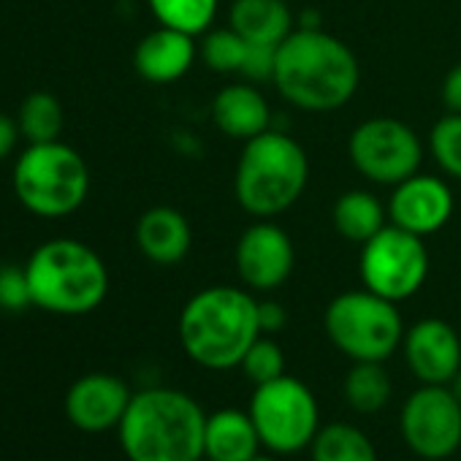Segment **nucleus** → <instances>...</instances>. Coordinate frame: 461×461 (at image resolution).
Returning <instances> with one entry per match:
<instances>
[{
  "mask_svg": "<svg viewBox=\"0 0 461 461\" xmlns=\"http://www.w3.org/2000/svg\"><path fill=\"white\" fill-rule=\"evenodd\" d=\"M358 82L361 68L353 50L321 28H299L277 47L272 85L294 109L337 112L356 95Z\"/></svg>",
  "mask_w": 461,
  "mask_h": 461,
  "instance_id": "nucleus-1",
  "label": "nucleus"
},
{
  "mask_svg": "<svg viewBox=\"0 0 461 461\" xmlns=\"http://www.w3.org/2000/svg\"><path fill=\"white\" fill-rule=\"evenodd\" d=\"M176 337L185 356L209 369H237L261 337L258 299L240 285H209L193 294L176 321Z\"/></svg>",
  "mask_w": 461,
  "mask_h": 461,
  "instance_id": "nucleus-2",
  "label": "nucleus"
},
{
  "mask_svg": "<svg viewBox=\"0 0 461 461\" xmlns=\"http://www.w3.org/2000/svg\"><path fill=\"white\" fill-rule=\"evenodd\" d=\"M203 407L185 391L155 385L133 393L120 426V447L128 461H201Z\"/></svg>",
  "mask_w": 461,
  "mask_h": 461,
  "instance_id": "nucleus-3",
  "label": "nucleus"
},
{
  "mask_svg": "<svg viewBox=\"0 0 461 461\" xmlns=\"http://www.w3.org/2000/svg\"><path fill=\"white\" fill-rule=\"evenodd\" d=\"M310 158L285 131L245 141L234 171V198L256 220H275L288 212L307 190Z\"/></svg>",
  "mask_w": 461,
  "mask_h": 461,
  "instance_id": "nucleus-4",
  "label": "nucleus"
},
{
  "mask_svg": "<svg viewBox=\"0 0 461 461\" xmlns=\"http://www.w3.org/2000/svg\"><path fill=\"white\" fill-rule=\"evenodd\" d=\"M33 307L52 315H87L109 294V269L104 258L79 240H50L39 245L28 264Z\"/></svg>",
  "mask_w": 461,
  "mask_h": 461,
  "instance_id": "nucleus-5",
  "label": "nucleus"
},
{
  "mask_svg": "<svg viewBox=\"0 0 461 461\" xmlns=\"http://www.w3.org/2000/svg\"><path fill=\"white\" fill-rule=\"evenodd\" d=\"M14 193L36 217L58 220L74 214L90 193V168L85 158L58 141L28 144L14 166Z\"/></svg>",
  "mask_w": 461,
  "mask_h": 461,
  "instance_id": "nucleus-6",
  "label": "nucleus"
},
{
  "mask_svg": "<svg viewBox=\"0 0 461 461\" xmlns=\"http://www.w3.org/2000/svg\"><path fill=\"white\" fill-rule=\"evenodd\" d=\"M329 342L350 361H388L402 350L404 321L393 302L358 288L334 296L323 312Z\"/></svg>",
  "mask_w": 461,
  "mask_h": 461,
  "instance_id": "nucleus-7",
  "label": "nucleus"
},
{
  "mask_svg": "<svg viewBox=\"0 0 461 461\" xmlns=\"http://www.w3.org/2000/svg\"><path fill=\"white\" fill-rule=\"evenodd\" d=\"M248 412L258 429L264 450L275 456L310 450L318 429L323 426L312 388L288 372L272 383L256 385Z\"/></svg>",
  "mask_w": 461,
  "mask_h": 461,
  "instance_id": "nucleus-8",
  "label": "nucleus"
},
{
  "mask_svg": "<svg viewBox=\"0 0 461 461\" xmlns=\"http://www.w3.org/2000/svg\"><path fill=\"white\" fill-rule=\"evenodd\" d=\"M358 277L366 291L393 304L412 299L429 277V250L423 237L388 222L380 234L361 245Z\"/></svg>",
  "mask_w": 461,
  "mask_h": 461,
  "instance_id": "nucleus-9",
  "label": "nucleus"
},
{
  "mask_svg": "<svg viewBox=\"0 0 461 461\" xmlns=\"http://www.w3.org/2000/svg\"><path fill=\"white\" fill-rule=\"evenodd\" d=\"M348 158L366 182L393 187L420 171L423 141L396 117H369L353 128Z\"/></svg>",
  "mask_w": 461,
  "mask_h": 461,
  "instance_id": "nucleus-10",
  "label": "nucleus"
},
{
  "mask_svg": "<svg viewBox=\"0 0 461 461\" xmlns=\"http://www.w3.org/2000/svg\"><path fill=\"white\" fill-rule=\"evenodd\" d=\"M399 434L423 461H445L461 447V402L447 385H418L399 410Z\"/></svg>",
  "mask_w": 461,
  "mask_h": 461,
  "instance_id": "nucleus-11",
  "label": "nucleus"
},
{
  "mask_svg": "<svg viewBox=\"0 0 461 461\" xmlns=\"http://www.w3.org/2000/svg\"><path fill=\"white\" fill-rule=\"evenodd\" d=\"M294 267V240L275 220H256L240 234L234 248V269L248 291L272 294L283 288L291 280Z\"/></svg>",
  "mask_w": 461,
  "mask_h": 461,
  "instance_id": "nucleus-12",
  "label": "nucleus"
},
{
  "mask_svg": "<svg viewBox=\"0 0 461 461\" xmlns=\"http://www.w3.org/2000/svg\"><path fill=\"white\" fill-rule=\"evenodd\" d=\"M388 220L415 237H431L442 230L456 209L450 185L434 174H412L404 182L393 185L388 198Z\"/></svg>",
  "mask_w": 461,
  "mask_h": 461,
  "instance_id": "nucleus-13",
  "label": "nucleus"
},
{
  "mask_svg": "<svg viewBox=\"0 0 461 461\" xmlns=\"http://www.w3.org/2000/svg\"><path fill=\"white\" fill-rule=\"evenodd\" d=\"M402 356L418 383L447 385L461 369L458 331L442 318H423L404 329Z\"/></svg>",
  "mask_w": 461,
  "mask_h": 461,
  "instance_id": "nucleus-14",
  "label": "nucleus"
},
{
  "mask_svg": "<svg viewBox=\"0 0 461 461\" xmlns=\"http://www.w3.org/2000/svg\"><path fill=\"white\" fill-rule=\"evenodd\" d=\"M133 393L128 383L109 372H90L71 383L66 393V418L85 434H104L120 426Z\"/></svg>",
  "mask_w": 461,
  "mask_h": 461,
  "instance_id": "nucleus-15",
  "label": "nucleus"
},
{
  "mask_svg": "<svg viewBox=\"0 0 461 461\" xmlns=\"http://www.w3.org/2000/svg\"><path fill=\"white\" fill-rule=\"evenodd\" d=\"M198 58L195 36L158 25L133 50V68L144 82L171 85L187 77Z\"/></svg>",
  "mask_w": 461,
  "mask_h": 461,
  "instance_id": "nucleus-16",
  "label": "nucleus"
},
{
  "mask_svg": "<svg viewBox=\"0 0 461 461\" xmlns=\"http://www.w3.org/2000/svg\"><path fill=\"white\" fill-rule=\"evenodd\" d=\"M212 122L228 139L245 144L272 128V106L253 82H234L214 95Z\"/></svg>",
  "mask_w": 461,
  "mask_h": 461,
  "instance_id": "nucleus-17",
  "label": "nucleus"
},
{
  "mask_svg": "<svg viewBox=\"0 0 461 461\" xmlns=\"http://www.w3.org/2000/svg\"><path fill=\"white\" fill-rule=\"evenodd\" d=\"M136 248L155 267H176L193 248V228L174 206H152L136 222Z\"/></svg>",
  "mask_w": 461,
  "mask_h": 461,
  "instance_id": "nucleus-18",
  "label": "nucleus"
},
{
  "mask_svg": "<svg viewBox=\"0 0 461 461\" xmlns=\"http://www.w3.org/2000/svg\"><path fill=\"white\" fill-rule=\"evenodd\" d=\"M261 437L248 410L225 407L206 415L203 458L206 461H250L261 453Z\"/></svg>",
  "mask_w": 461,
  "mask_h": 461,
  "instance_id": "nucleus-19",
  "label": "nucleus"
},
{
  "mask_svg": "<svg viewBox=\"0 0 461 461\" xmlns=\"http://www.w3.org/2000/svg\"><path fill=\"white\" fill-rule=\"evenodd\" d=\"M228 28L248 44L280 47L294 33V14L288 0H234L228 9Z\"/></svg>",
  "mask_w": 461,
  "mask_h": 461,
  "instance_id": "nucleus-20",
  "label": "nucleus"
},
{
  "mask_svg": "<svg viewBox=\"0 0 461 461\" xmlns=\"http://www.w3.org/2000/svg\"><path fill=\"white\" fill-rule=\"evenodd\" d=\"M331 222L345 242L364 245L388 225V206L369 190H345L331 206Z\"/></svg>",
  "mask_w": 461,
  "mask_h": 461,
  "instance_id": "nucleus-21",
  "label": "nucleus"
},
{
  "mask_svg": "<svg viewBox=\"0 0 461 461\" xmlns=\"http://www.w3.org/2000/svg\"><path fill=\"white\" fill-rule=\"evenodd\" d=\"M342 396L353 412L375 415L385 410L393 396L391 375L380 361H353V366L342 380Z\"/></svg>",
  "mask_w": 461,
  "mask_h": 461,
  "instance_id": "nucleus-22",
  "label": "nucleus"
},
{
  "mask_svg": "<svg viewBox=\"0 0 461 461\" xmlns=\"http://www.w3.org/2000/svg\"><path fill=\"white\" fill-rule=\"evenodd\" d=\"M312 461H377V447L366 431L345 420L323 423L310 445Z\"/></svg>",
  "mask_w": 461,
  "mask_h": 461,
  "instance_id": "nucleus-23",
  "label": "nucleus"
},
{
  "mask_svg": "<svg viewBox=\"0 0 461 461\" xmlns=\"http://www.w3.org/2000/svg\"><path fill=\"white\" fill-rule=\"evenodd\" d=\"M17 125L28 144L58 141L63 133V106L52 93L36 90L23 101L17 112Z\"/></svg>",
  "mask_w": 461,
  "mask_h": 461,
  "instance_id": "nucleus-24",
  "label": "nucleus"
},
{
  "mask_svg": "<svg viewBox=\"0 0 461 461\" xmlns=\"http://www.w3.org/2000/svg\"><path fill=\"white\" fill-rule=\"evenodd\" d=\"M147 6L158 25L203 36L217 20L220 0H147Z\"/></svg>",
  "mask_w": 461,
  "mask_h": 461,
  "instance_id": "nucleus-25",
  "label": "nucleus"
},
{
  "mask_svg": "<svg viewBox=\"0 0 461 461\" xmlns=\"http://www.w3.org/2000/svg\"><path fill=\"white\" fill-rule=\"evenodd\" d=\"M250 44L234 28H209L198 44L201 63L214 74H240Z\"/></svg>",
  "mask_w": 461,
  "mask_h": 461,
  "instance_id": "nucleus-26",
  "label": "nucleus"
},
{
  "mask_svg": "<svg viewBox=\"0 0 461 461\" xmlns=\"http://www.w3.org/2000/svg\"><path fill=\"white\" fill-rule=\"evenodd\" d=\"M429 152L445 176L461 182V114L447 112L431 125Z\"/></svg>",
  "mask_w": 461,
  "mask_h": 461,
  "instance_id": "nucleus-27",
  "label": "nucleus"
},
{
  "mask_svg": "<svg viewBox=\"0 0 461 461\" xmlns=\"http://www.w3.org/2000/svg\"><path fill=\"white\" fill-rule=\"evenodd\" d=\"M240 369L245 372V377L253 385L272 383V380H277V377L285 375V350L280 348L277 339H272L269 334H261L250 345V350L245 353Z\"/></svg>",
  "mask_w": 461,
  "mask_h": 461,
  "instance_id": "nucleus-28",
  "label": "nucleus"
},
{
  "mask_svg": "<svg viewBox=\"0 0 461 461\" xmlns=\"http://www.w3.org/2000/svg\"><path fill=\"white\" fill-rule=\"evenodd\" d=\"M28 307H33V296H31V283H28L25 267L4 264L0 267V310L23 312Z\"/></svg>",
  "mask_w": 461,
  "mask_h": 461,
  "instance_id": "nucleus-29",
  "label": "nucleus"
},
{
  "mask_svg": "<svg viewBox=\"0 0 461 461\" xmlns=\"http://www.w3.org/2000/svg\"><path fill=\"white\" fill-rule=\"evenodd\" d=\"M275 63H277V47H258V44H250L240 77H245V82H253V85H258V82H272V77H275Z\"/></svg>",
  "mask_w": 461,
  "mask_h": 461,
  "instance_id": "nucleus-30",
  "label": "nucleus"
},
{
  "mask_svg": "<svg viewBox=\"0 0 461 461\" xmlns=\"http://www.w3.org/2000/svg\"><path fill=\"white\" fill-rule=\"evenodd\" d=\"M258 323H261V334H280L288 323V312L280 302L264 299L258 302Z\"/></svg>",
  "mask_w": 461,
  "mask_h": 461,
  "instance_id": "nucleus-31",
  "label": "nucleus"
},
{
  "mask_svg": "<svg viewBox=\"0 0 461 461\" xmlns=\"http://www.w3.org/2000/svg\"><path fill=\"white\" fill-rule=\"evenodd\" d=\"M442 104L447 112L461 114V63H456L442 79Z\"/></svg>",
  "mask_w": 461,
  "mask_h": 461,
  "instance_id": "nucleus-32",
  "label": "nucleus"
},
{
  "mask_svg": "<svg viewBox=\"0 0 461 461\" xmlns=\"http://www.w3.org/2000/svg\"><path fill=\"white\" fill-rule=\"evenodd\" d=\"M20 139H23V133H20L17 120L0 112V160H6L17 149Z\"/></svg>",
  "mask_w": 461,
  "mask_h": 461,
  "instance_id": "nucleus-33",
  "label": "nucleus"
},
{
  "mask_svg": "<svg viewBox=\"0 0 461 461\" xmlns=\"http://www.w3.org/2000/svg\"><path fill=\"white\" fill-rule=\"evenodd\" d=\"M447 388H450V391H453V396L461 402V369H458V372H456V377L447 383Z\"/></svg>",
  "mask_w": 461,
  "mask_h": 461,
  "instance_id": "nucleus-34",
  "label": "nucleus"
},
{
  "mask_svg": "<svg viewBox=\"0 0 461 461\" xmlns=\"http://www.w3.org/2000/svg\"><path fill=\"white\" fill-rule=\"evenodd\" d=\"M250 461H280V456H275V453H269V450H264V453H256Z\"/></svg>",
  "mask_w": 461,
  "mask_h": 461,
  "instance_id": "nucleus-35",
  "label": "nucleus"
},
{
  "mask_svg": "<svg viewBox=\"0 0 461 461\" xmlns=\"http://www.w3.org/2000/svg\"><path fill=\"white\" fill-rule=\"evenodd\" d=\"M201 461H206V458H201Z\"/></svg>",
  "mask_w": 461,
  "mask_h": 461,
  "instance_id": "nucleus-36",
  "label": "nucleus"
},
{
  "mask_svg": "<svg viewBox=\"0 0 461 461\" xmlns=\"http://www.w3.org/2000/svg\"><path fill=\"white\" fill-rule=\"evenodd\" d=\"M288 4H291V0H288Z\"/></svg>",
  "mask_w": 461,
  "mask_h": 461,
  "instance_id": "nucleus-37",
  "label": "nucleus"
}]
</instances>
